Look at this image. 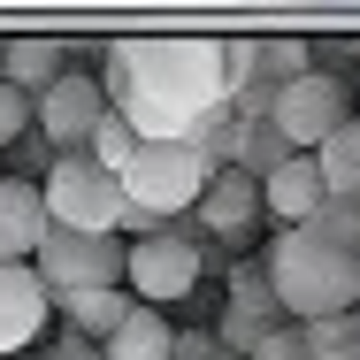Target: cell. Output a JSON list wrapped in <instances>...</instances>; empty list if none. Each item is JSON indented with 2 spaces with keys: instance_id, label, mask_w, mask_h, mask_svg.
Listing matches in <instances>:
<instances>
[{
  "instance_id": "cell-1",
  "label": "cell",
  "mask_w": 360,
  "mask_h": 360,
  "mask_svg": "<svg viewBox=\"0 0 360 360\" xmlns=\"http://www.w3.org/2000/svg\"><path fill=\"white\" fill-rule=\"evenodd\" d=\"M100 92L139 131V146H200L230 108L222 39H123L108 46Z\"/></svg>"
},
{
  "instance_id": "cell-2",
  "label": "cell",
  "mask_w": 360,
  "mask_h": 360,
  "mask_svg": "<svg viewBox=\"0 0 360 360\" xmlns=\"http://www.w3.org/2000/svg\"><path fill=\"white\" fill-rule=\"evenodd\" d=\"M261 276L276 291L284 322H330V314H360V253L330 245L322 230H276Z\"/></svg>"
},
{
  "instance_id": "cell-3",
  "label": "cell",
  "mask_w": 360,
  "mask_h": 360,
  "mask_svg": "<svg viewBox=\"0 0 360 360\" xmlns=\"http://www.w3.org/2000/svg\"><path fill=\"white\" fill-rule=\"evenodd\" d=\"M39 200H46V222L54 230H84V238H123V215H131L123 176H108L92 153H54Z\"/></svg>"
},
{
  "instance_id": "cell-4",
  "label": "cell",
  "mask_w": 360,
  "mask_h": 360,
  "mask_svg": "<svg viewBox=\"0 0 360 360\" xmlns=\"http://www.w3.org/2000/svg\"><path fill=\"white\" fill-rule=\"evenodd\" d=\"M360 108H353V84L330 70H307L291 84H269V131L291 146V153H314L330 131H345Z\"/></svg>"
},
{
  "instance_id": "cell-5",
  "label": "cell",
  "mask_w": 360,
  "mask_h": 360,
  "mask_svg": "<svg viewBox=\"0 0 360 360\" xmlns=\"http://www.w3.org/2000/svg\"><path fill=\"white\" fill-rule=\"evenodd\" d=\"M207 176H215V161H207V146H139V161L123 169V200L139 207V215H192L200 207V192H207Z\"/></svg>"
},
{
  "instance_id": "cell-6",
  "label": "cell",
  "mask_w": 360,
  "mask_h": 360,
  "mask_svg": "<svg viewBox=\"0 0 360 360\" xmlns=\"http://www.w3.org/2000/svg\"><path fill=\"white\" fill-rule=\"evenodd\" d=\"M31 276L70 299V291H108L123 284V238H84V230H46V245L31 253Z\"/></svg>"
},
{
  "instance_id": "cell-7",
  "label": "cell",
  "mask_w": 360,
  "mask_h": 360,
  "mask_svg": "<svg viewBox=\"0 0 360 360\" xmlns=\"http://www.w3.org/2000/svg\"><path fill=\"white\" fill-rule=\"evenodd\" d=\"M200 284V245L184 238V230H153V238H131L123 245V291L139 299V307H169V299H184V291Z\"/></svg>"
},
{
  "instance_id": "cell-8",
  "label": "cell",
  "mask_w": 360,
  "mask_h": 360,
  "mask_svg": "<svg viewBox=\"0 0 360 360\" xmlns=\"http://www.w3.org/2000/svg\"><path fill=\"white\" fill-rule=\"evenodd\" d=\"M100 123H108V92H100V77H84V70H62V84H46V92L31 100V131H46L54 153L92 146Z\"/></svg>"
},
{
  "instance_id": "cell-9",
  "label": "cell",
  "mask_w": 360,
  "mask_h": 360,
  "mask_svg": "<svg viewBox=\"0 0 360 360\" xmlns=\"http://www.w3.org/2000/svg\"><path fill=\"white\" fill-rule=\"evenodd\" d=\"M54 322V291L31 269H0V360H23Z\"/></svg>"
},
{
  "instance_id": "cell-10",
  "label": "cell",
  "mask_w": 360,
  "mask_h": 360,
  "mask_svg": "<svg viewBox=\"0 0 360 360\" xmlns=\"http://www.w3.org/2000/svg\"><path fill=\"white\" fill-rule=\"evenodd\" d=\"M322 207H330V192H322L314 153H291V161H276V169L261 176V215L276 222V230H307Z\"/></svg>"
},
{
  "instance_id": "cell-11",
  "label": "cell",
  "mask_w": 360,
  "mask_h": 360,
  "mask_svg": "<svg viewBox=\"0 0 360 360\" xmlns=\"http://www.w3.org/2000/svg\"><path fill=\"white\" fill-rule=\"evenodd\" d=\"M46 200L31 176H0V269H31V253L46 245Z\"/></svg>"
},
{
  "instance_id": "cell-12",
  "label": "cell",
  "mask_w": 360,
  "mask_h": 360,
  "mask_svg": "<svg viewBox=\"0 0 360 360\" xmlns=\"http://www.w3.org/2000/svg\"><path fill=\"white\" fill-rule=\"evenodd\" d=\"M200 222L215 230V238H230V245H245L253 230H261V176H245V169H215L207 176V192H200Z\"/></svg>"
},
{
  "instance_id": "cell-13",
  "label": "cell",
  "mask_w": 360,
  "mask_h": 360,
  "mask_svg": "<svg viewBox=\"0 0 360 360\" xmlns=\"http://www.w3.org/2000/svg\"><path fill=\"white\" fill-rule=\"evenodd\" d=\"M276 322H284V307H276L269 276H261V269H238V284H230V299H222V338H230L238 353H253Z\"/></svg>"
},
{
  "instance_id": "cell-14",
  "label": "cell",
  "mask_w": 360,
  "mask_h": 360,
  "mask_svg": "<svg viewBox=\"0 0 360 360\" xmlns=\"http://www.w3.org/2000/svg\"><path fill=\"white\" fill-rule=\"evenodd\" d=\"M131 314H139V299H131L123 284H108V291H70V299H62V330H70L77 345H92V353H100Z\"/></svg>"
},
{
  "instance_id": "cell-15",
  "label": "cell",
  "mask_w": 360,
  "mask_h": 360,
  "mask_svg": "<svg viewBox=\"0 0 360 360\" xmlns=\"http://www.w3.org/2000/svg\"><path fill=\"white\" fill-rule=\"evenodd\" d=\"M0 84H15V92H46V84H62V46L54 39H8L0 46Z\"/></svg>"
},
{
  "instance_id": "cell-16",
  "label": "cell",
  "mask_w": 360,
  "mask_h": 360,
  "mask_svg": "<svg viewBox=\"0 0 360 360\" xmlns=\"http://www.w3.org/2000/svg\"><path fill=\"white\" fill-rule=\"evenodd\" d=\"M314 169H322V192H330V200H353L360 207V115L314 146Z\"/></svg>"
},
{
  "instance_id": "cell-17",
  "label": "cell",
  "mask_w": 360,
  "mask_h": 360,
  "mask_svg": "<svg viewBox=\"0 0 360 360\" xmlns=\"http://www.w3.org/2000/svg\"><path fill=\"white\" fill-rule=\"evenodd\" d=\"M169 353H176V330H169L153 307H139V314L100 345V360H169Z\"/></svg>"
},
{
  "instance_id": "cell-18",
  "label": "cell",
  "mask_w": 360,
  "mask_h": 360,
  "mask_svg": "<svg viewBox=\"0 0 360 360\" xmlns=\"http://www.w3.org/2000/svg\"><path fill=\"white\" fill-rule=\"evenodd\" d=\"M307 360H360V314L307 322Z\"/></svg>"
},
{
  "instance_id": "cell-19",
  "label": "cell",
  "mask_w": 360,
  "mask_h": 360,
  "mask_svg": "<svg viewBox=\"0 0 360 360\" xmlns=\"http://www.w3.org/2000/svg\"><path fill=\"white\" fill-rule=\"evenodd\" d=\"M92 161H100V169H108V176H123V169H131V161H139V131H131V123H123V115H115V108H108V123H100V131H92Z\"/></svg>"
},
{
  "instance_id": "cell-20",
  "label": "cell",
  "mask_w": 360,
  "mask_h": 360,
  "mask_svg": "<svg viewBox=\"0 0 360 360\" xmlns=\"http://www.w3.org/2000/svg\"><path fill=\"white\" fill-rule=\"evenodd\" d=\"M253 77H261V46H253V39H222V84H230V100L261 92Z\"/></svg>"
},
{
  "instance_id": "cell-21",
  "label": "cell",
  "mask_w": 360,
  "mask_h": 360,
  "mask_svg": "<svg viewBox=\"0 0 360 360\" xmlns=\"http://www.w3.org/2000/svg\"><path fill=\"white\" fill-rule=\"evenodd\" d=\"M307 230H322L330 245H345V253H360V207H353V200H330V207H322V215L307 222Z\"/></svg>"
},
{
  "instance_id": "cell-22",
  "label": "cell",
  "mask_w": 360,
  "mask_h": 360,
  "mask_svg": "<svg viewBox=\"0 0 360 360\" xmlns=\"http://www.w3.org/2000/svg\"><path fill=\"white\" fill-rule=\"evenodd\" d=\"M261 70H276V84H291V77H307L314 62H307L299 39H269V46H261Z\"/></svg>"
},
{
  "instance_id": "cell-23",
  "label": "cell",
  "mask_w": 360,
  "mask_h": 360,
  "mask_svg": "<svg viewBox=\"0 0 360 360\" xmlns=\"http://www.w3.org/2000/svg\"><path fill=\"white\" fill-rule=\"evenodd\" d=\"M245 360H307V330H299V322H276V330H269Z\"/></svg>"
},
{
  "instance_id": "cell-24",
  "label": "cell",
  "mask_w": 360,
  "mask_h": 360,
  "mask_svg": "<svg viewBox=\"0 0 360 360\" xmlns=\"http://www.w3.org/2000/svg\"><path fill=\"white\" fill-rule=\"evenodd\" d=\"M31 131V92H15V84H0V146H15Z\"/></svg>"
},
{
  "instance_id": "cell-25",
  "label": "cell",
  "mask_w": 360,
  "mask_h": 360,
  "mask_svg": "<svg viewBox=\"0 0 360 360\" xmlns=\"http://www.w3.org/2000/svg\"><path fill=\"white\" fill-rule=\"evenodd\" d=\"M46 360H100V353H92V345H77L70 330H62V345H54V353H46Z\"/></svg>"
},
{
  "instance_id": "cell-26",
  "label": "cell",
  "mask_w": 360,
  "mask_h": 360,
  "mask_svg": "<svg viewBox=\"0 0 360 360\" xmlns=\"http://www.w3.org/2000/svg\"><path fill=\"white\" fill-rule=\"evenodd\" d=\"M207 353H215L207 338H176V353H169V360H207Z\"/></svg>"
}]
</instances>
